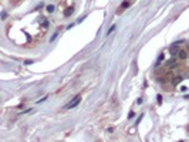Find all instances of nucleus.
<instances>
[{"instance_id":"f257e3e1","label":"nucleus","mask_w":189,"mask_h":142,"mask_svg":"<svg viewBox=\"0 0 189 142\" xmlns=\"http://www.w3.org/2000/svg\"><path fill=\"white\" fill-rule=\"evenodd\" d=\"M179 41H176V43H173L171 47H169V53H171V55H178L179 53Z\"/></svg>"},{"instance_id":"f03ea898","label":"nucleus","mask_w":189,"mask_h":142,"mask_svg":"<svg viewBox=\"0 0 189 142\" xmlns=\"http://www.w3.org/2000/svg\"><path fill=\"white\" fill-rule=\"evenodd\" d=\"M80 95H77V97H75V98L73 99V101H71V102H70V104H68V105H67V109H71V108H74V107H75V105H77V104H78V102H80Z\"/></svg>"},{"instance_id":"7ed1b4c3","label":"nucleus","mask_w":189,"mask_h":142,"mask_svg":"<svg viewBox=\"0 0 189 142\" xmlns=\"http://www.w3.org/2000/svg\"><path fill=\"white\" fill-rule=\"evenodd\" d=\"M166 66H168L169 68L176 67V60H175V58H171V60H168V61H166Z\"/></svg>"},{"instance_id":"20e7f679","label":"nucleus","mask_w":189,"mask_h":142,"mask_svg":"<svg viewBox=\"0 0 189 142\" xmlns=\"http://www.w3.org/2000/svg\"><path fill=\"white\" fill-rule=\"evenodd\" d=\"M178 57L181 58V60H185L186 57H188V53L185 51V50H179V53H178Z\"/></svg>"},{"instance_id":"39448f33","label":"nucleus","mask_w":189,"mask_h":142,"mask_svg":"<svg viewBox=\"0 0 189 142\" xmlns=\"http://www.w3.org/2000/svg\"><path fill=\"white\" fill-rule=\"evenodd\" d=\"M129 4H131L129 1H124V3L121 4V7H119V10H118V13H121V11H122V10H125V9H126V7H128V6H129Z\"/></svg>"},{"instance_id":"423d86ee","label":"nucleus","mask_w":189,"mask_h":142,"mask_svg":"<svg viewBox=\"0 0 189 142\" xmlns=\"http://www.w3.org/2000/svg\"><path fill=\"white\" fill-rule=\"evenodd\" d=\"M182 78H183V77L182 75H178L176 77V78H175V80H173V84H178L179 81H181V80H182Z\"/></svg>"},{"instance_id":"0eeeda50","label":"nucleus","mask_w":189,"mask_h":142,"mask_svg":"<svg viewBox=\"0 0 189 142\" xmlns=\"http://www.w3.org/2000/svg\"><path fill=\"white\" fill-rule=\"evenodd\" d=\"M47 11H50V13H53V11H54V6H53V4H50V6H47Z\"/></svg>"},{"instance_id":"6e6552de","label":"nucleus","mask_w":189,"mask_h":142,"mask_svg":"<svg viewBox=\"0 0 189 142\" xmlns=\"http://www.w3.org/2000/svg\"><path fill=\"white\" fill-rule=\"evenodd\" d=\"M114 30H115V24H114V26H112V27H111V29H110L108 31H107V34H111L112 31H114Z\"/></svg>"},{"instance_id":"1a4fd4ad","label":"nucleus","mask_w":189,"mask_h":142,"mask_svg":"<svg viewBox=\"0 0 189 142\" xmlns=\"http://www.w3.org/2000/svg\"><path fill=\"white\" fill-rule=\"evenodd\" d=\"M157 99H158V104H162V97H161V95H158Z\"/></svg>"},{"instance_id":"9d476101","label":"nucleus","mask_w":189,"mask_h":142,"mask_svg":"<svg viewBox=\"0 0 189 142\" xmlns=\"http://www.w3.org/2000/svg\"><path fill=\"white\" fill-rule=\"evenodd\" d=\"M71 13H73V9H70V10H67V11H65V16H70Z\"/></svg>"}]
</instances>
